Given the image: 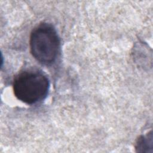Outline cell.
I'll return each mask as SVG.
<instances>
[{"label":"cell","mask_w":153,"mask_h":153,"mask_svg":"<svg viewBox=\"0 0 153 153\" xmlns=\"http://www.w3.org/2000/svg\"><path fill=\"white\" fill-rule=\"evenodd\" d=\"M50 87L49 80L42 71L26 69L14 79L13 89L16 97L21 102L33 105L47 97Z\"/></svg>","instance_id":"cell-1"},{"label":"cell","mask_w":153,"mask_h":153,"mask_svg":"<svg viewBox=\"0 0 153 153\" xmlns=\"http://www.w3.org/2000/svg\"><path fill=\"white\" fill-rule=\"evenodd\" d=\"M30 48L33 57L41 64L50 65L57 59L60 41L55 28L43 23L35 27L30 36Z\"/></svg>","instance_id":"cell-2"}]
</instances>
